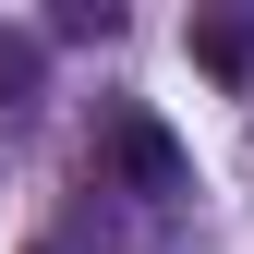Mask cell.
Returning a JSON list of instances; mask_svg holds the SVG:
<instances>
[{"instance_id":"6da1fadb","label":"cell","mask_w":254,"mask_h":254,"mask_svg":"<svg viewBox=\"0 0 254 254\" xmlns=\"http://www.w3.org/2000/svg\"><path fill=\"white\" fill-rule=\"evenodd\" d=\"M97 157L121 182H133V194H182V182H194V157H182V133L170 121H145V109H121L109 133H97Z\"/></svg>"},{"instance_id":"7a4b0ae2","label":"cell","mask_w":254,"mask_h":254,"mask_svg":"<svg viewBox=\"0 0 254 254\" xmlns=\"http://www.w3.org/2000/svg\"><path fill=\"white\" fill-rule=\"evenodd\" d=\"M194 61H206L218 85H242V73H254V12H218V24H194Z\"/></svg>"},{"instance_id":"3957f363","label":"cell","mask_w":254,"mask_h":254,"mask_svg":"<svg viewBox=\"0 0 254 254\" xmlns=\"http://www.w3.org/2000/svg\"><path fill=\"white\" fill-rule=\"evenodd\" d=\"M37 73H49V37H0V109L37 97Z\"/></svg>"},{"instance_id":"277c9868","label":"cell","mask_w":254,"mask_h":254,"mask_svg":"<svg viewBox=\"0 0 254 254\" xmlns=\"http://www.w3.org/2000/svg\"><path fill=\"white\" fill-rule=\"evenodd\" d=\"M24 254H61V242H24Z\"/></svg>"}]
</instances>
